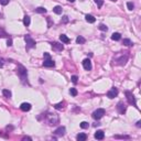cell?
Instances as JSON below:
<instances>
[{
    "label": "cell",
    "instance_id": "6da1fadb",
    "mask_svg": "<svg viewBox=\"0 0 141 141\" xmlns=\"http://www.w3.org/2000/svg\"><path fill=\"white\" fill-rule=\"evenodd\" d=\"M46 121L49 122L50 126H55V125H57L58 121H60L58 115L57 114H54V112H47L46 114Z\"/></svg>",
    "mask_w": 141,
    "mask_h": 141
},
{
    "label": "cell",
    "instance_id": "7a4b0ae2",
    "mask_svg": "<svg viewBox=\"0 0 141 141\" xmlns=\"http://www.w3.org/2000/svg\"><path fill=\"white\" fill-rule=\"evenodd\" d=\"M17 73H18V75L20 76V78L23 83H25V80L28 78V72H27V69L23 65H18L17 67Z\"/></svg>",
    "mask_w": 141,
    "mask_h": 141
},
{
    "label": "cell",
    "instance_id": "3957f363",
    "mask_svg": "<svg viewBox=\"0 0 141 141\" xmlns=\"http://www.w3.org/2000/svg\"><path fill=\"white\" fill-rule=\"evenodd\" d=\"M55 65L54 61L51 58L49 53H44V62H43V66L45 67H53Z\"/></svg>",
    "mask_w": 141,
    "mask_h": 141
},
{
    "label": "cell",
    "instance_id": "277c9868",
    "mask_svg": "<svg viewBox=\"0 0 141 141\" xmlns=\"http://www.w3.org/2000/svg\"><path fill=\"white\" fill-rule=\"evenodd\" d=\"M125 94H126V97H127V100H128V103L130 104V105H133L134 107H137V100H136V97H134V95L131 93V91H125Z\"/></svg>",
    "mask_w": 141,
    "mask_h": 141
},
{
    "label": "cell",
    "instance_id": "5b68a950",
    "mask_svg": "<svg viewBox=\"0 0 141 141\" xmlns=\"http://www.w3.org/2000/svg\"><path fill=\"white\" fill-rule=\"evenodd\" d=\"M104 115H105V109L99 108V109H97V110H95V111L93 112V118L96 119V120H99L104 117Z\"/></svg>",
    "mask_w": 141,
    "mask_h": 141
},
{
    "label": "cell",
    "instance_id": "8992f818",
    "mask_svg": "<svg viewBox=\"0 0 141 141\" xmlns=\"http://www.w3.org/2000/svg\"><path fill=\"white\" fill-rule=\"evenodd\" d=\"M24 41H25V43H27V47L28 49H32V47H35V41L33 40L32 38L30 35H27L24 36Z\"/></svg>",
    "mask_w": 141,
    "mask_h": 141
},
{
    "label": "cell",
    "instance_id": "52a82bcc",
    "mask_svg": "<svg viewBox=\"0 0 141 141\" xmlns=\"http://www.w3.org/2000/svg\"><path fill=\"white\" fill-rule=\"evenodd\" d=\"M127 61H128V55H121V56L116 57L114 60V62L116 64H118V65H125L127 63Z\"/></svg>",
    "mask_w": 141,
    "mask_h": 141
},
{
    "label": "cell",
    "instance_id": "ba28073f",
    "mask_svg": "<svg viewBox=\"0 0 141 141\" xmlns=\"http://www.w3.org/2000/svg\"><path fill=\"white\" fill-rule=\"evenodd\" d=\"M118 95V89H117L116 87H112L110 91H107V97L110 98V99H112V98H115Z\"/></svg>",
    "mask_w": 141,
    "mask_h": 141
},
{
    "label": "cell",
    "instance_id": "9c48e42d",
    "mask_svg": "<svg viewBox=\"0 0 141 141\" xmlns=\"http://www.w3.org/2000/svg\"><path fill=\"white\" fill-rule=\"evenodd\" d=\"M52 44V49L55 51H57V52H62V51L64 50V46H63V44L61 43H57V42H53Z\"/></svg>",
    "mask_w": 141,
    "mask_h": 141
},
{
    "label": "cell",
    "instance_id": "30bf717a",
    "mask_svg": "<svg viewBox=\"0 0 141 141\" xmlns=\"http://www.w3.org/2000/svg\"><path fill=\"white\" fill-rule=\"evenodd\" d=\"M65 132H66L65 127H58L57 129L54 131V133L56 134V136H58V137H63V136L65 134Z\"/></svg>",
    "mask_w": 141,
    "mask_h": 141
},
{
    "label": "cell",
    "instance_id": "8fae6325",
    "mask_svg": "<svg viewBox=\"0 0 141 141\" xmlns=\"http://www.w3.org/2000/svg\"><path fill=\"white\" fill-rule=\"evenodd\" d=\"M83 66L84 69H86V71H91V62L89 58H85L83 61Z\"/></svg>",
    "mask_w": 141,
    "mask_h": 141
},
{
    "label": "cell",
    "instance_id": "7c38bea8",
    "mask_svg": "<svg viewBox=\"0 0 141 141\" xmlns=\"http://www.w3.org/2000/svg\"><path fill=\"white\" fill-rule=\"evenodd\" d=\"M117 109H118V111H119V114L123 115V114L126 112V110H127V107H126V105H125V104H122V103H118Z\"/></svg>",
    "mask_w": 141,
    "mask_h": 141
},
{
    "label": "cell",
    "instance_id": "4fadbf2b",
    "mask_svg": "<svg viewBox=\"0 0 141 141\" xmlns=\"http://www.w3.org/2000/svg\"><path fill=\"white\" fill-rule=\"evenodd\" d=\"M95 138H96L97 140H103V139L105 138V132L103 130H97L95 132Z\"/></svg>",
    "mask_w": 141,
    "mask_h": 141
},
{
    "label": "cell",
    "instance_id": "5bb4252c",
    "mask_svg": "<svg viewBox=\"0 0 141 141\" xmlns=\"http://www.w3.org/2000/svg\"><path fill=\"white\" fill-rule=\"evenodd\" d=\"M20 109H21L22 111H29L30 109H31V105H30L29 103H22L21 106H20Z\"/></svg>",
    "mask_w": 141,
    "mask_h": 141
},
{
    "label": "cell",
    "instance_id": "9a60e30c",
    "mask_svg": "<svg viewBox=\"0 0 141 141\" xmlns=\"http://www.w3.org/2000/svg\"><path fill=\"white\" fill-rule=\"evenodd\" d=\"M85 19H86V21L88 22V23H94L95 21H96V19L93 17L91 15H86V17H85Z\"/></svg>",
    "mask_w": 141,
    "mask_h": 141
},
{
    "label": "cell",
    "instance_id": "2e32d148",
    "mask_svg": "<svg viewBox=\"0 0 141 141\" xmlns=\"http://www.w3.org/2000/svg\"><path fill=\"white\" fill-rule=\"evenodd\" d=\"M60 40H61L63 43H69V41H71L65 34H61V35H60Z\"/></svg>",
    "mask_w": 141,
    "mask_h": 141
},
{
    "label": "cell",
    "instance_id": "e0dca14e",
    "mask_svg": "<svg viewBox=\"0 0 141 141\" xmlns=\"http://www.w3.org/2000/svg\"><path fill=\"white\" fill-rule=\"evenodd\" d=\"M76 139L78 141H85L87 139V136L85 133H78L77 134V137H76Z\"/></svg>",
    "mask_w": 141,
    "mask_h": 141
},
{
    "label": "cell",
    "instance_id": "ac0fdd59",
    "mask_svg": "<svg viewBox=\"0 0 141 141\" xmlns=\"http://www.w3.org/2000/svg\"><path fill=\"white\" fill-rule=\"evenodd\" d=\"M30 23H31V19H30L29 15H25L24 18H23V24L25 25V27H29Z\"/></svg>",
    "mask_w": 141,
    "mask_h": 141
},
{
    "label": "cell",
    "instance_id": "d6986e66",
    "mask_svg": "<svg viewBox=\"0 0 141 141\" xmlns=\"http://www.w3.org/2000/svg\"><path fill=\"white\" fill-rule=\"evenodd\" d=\"M62 10H63V9H62L61 6H55V7L53 8V12H54V13H56V15H61Z\"/></svg>",
    "mask_w": 141,
    "mask_h": 141
},
{
    "label": "cell",
    "instance_id": "ffe728a7",
    "mask_svg": "<svg viewBox=\"0 0 141 141\" xmlns=\"http://www.w3.org/2000/svg\"><path fill=\"white\" fill-rule=\"evenodd\" d=\"M111 39L114 41H119L120 39H121V34H120V33H114V34H112L111 35Z\"/></svg>",
    "mask_w": 141,
    "mask_h": 141
},
{
    "label": "cell",
    "instance_id": "44dd1931",
    "mask_svg": "<svg viewBox=\"0 0 141 141\" xmlns=\"http://www.w3.org/2000/svg\"><path fill=\"white\" fill-rule=\"evenodd\" d=\"M76 42H77L78 44H84L85 42H86V39L80 35V36H77V39H76Z\"/></svg>",
    "mask_w": 141,
    "mask_h": 141
},
{
    "label": "cell",
    "instance_id": "7402d4cb",
    "mask_svg": "<svg viewBox=\"0 0 141 141\" xmlns=\"http://www.w3.org/2000/svg\"><path fill=\"white\" fill-rule=\"evenodd\" d=\"M54 108L57 109V110H61V109H64V103L62 101V103H58L56 105H54Z\"/></svg>",
    "mask_w": 141,
    "mask_h": 141
},
{
    "label": "cell",
    "instance_id": "603a6c76",
    "mask_svg": "<svg viewBox=\"0 0 141 141\" xmlns=\"http://www.w3.org/2000/svg\"><path fill=\"white\" fill-rule=\"evenodd\" d=\"M2 94H4V97H7V98L11 97V91H9V89H4V91H2Z\"/></svg>",
    "mask_w": 141,
    "mask_h": 141
},
{
    "label": "cell",
    "instance_id": "cb8c5ba5",
    "mask_svg": "<svg viewBox=\"0 0 141 141\" xmlns=\"http://www.w3.org/2000/svg\"><path fill=\"white\" fill-rule=\"evenodd\" d=\"M35 12H38V13H45V12H46V9L43 7H39L35 9Z\"/></svg>",
    "mask_w": 141,
    "mask_h": 141
},
{
    "label": "cell",
    "instance_id": "d4e9b609",
    "mask_svg": "<svg viewBox=\"0 0 141 141\" xmlns=\"http://www.w3.org/2000/svg\"><path fill=\"white\" fill-rule=\"evenodd\" d=\"M94 1H95V4H97L98 8H101L103 4H104V0H94Z\"/></svg>",
    "mask_w": 141,
    "mask_h": 141
},
{
    "label": "cell",
    "instance_id": "484cf974",
    "mask_svg": "<svg viewBox=\"0 0 141 141\" xmlns=\"http://www.w3.org/2000/svg\"><path fill=\"white\" fill-rule=\"evenodd\" d=\"M122 43L125 44L126 46H130L131 44H132V42H131L129 39H123V42H122Z\"/></svg>",
    "mask_w": 141,
    "mask_h": 141
},
{
    "label": "cell",
    "instance_id": "4316f807",
    "mask_svg": "<svg viewBox=\"0 0 141 141\" xmlns=\"http://www.w3.org/2000/svg\"><path fill=\"white\" fill-rule=\"evenodd\" d=\"M127 7H128V10L132 11L134 9V4L132 2H127Z\"/></svg>",
    "mask_w": 141,
    "mask_h": 141
},
{
    "label": "cell",
    "instance_id": "83f0119b",
    "mask_svg": "<svg viewBox=\"0 0 141 141\" xmlns=\"http://www.w3.org/2000/svg\"><path fill=\"white\" fill-rule=\"evenodd\" d=\"M80 128H82V129H86V128H88V126H89V125H88V122H86V121H83V122H80Z\"/></svg>",
    "mask_w": 141,
    "mask_h": 141
},
{
    "label": "cell",
    "instance_id": "f1b7e54d",
    "mask_svg": "<svg viewBox=\"0 0 141 141\" xmlns=\"http://www.w3.org/2000/svg\"><path fill=\"white\" fill-rule=\"evenodd\" d=\"M69 94L75 97V96H77V91H76L75 88H71V89H69Z\"/></svg>",
    "mask_w": 141,
    "mask_h": 141
},
{
    "label": "cell",
    "instance_id": "f546056e",
    "mask_svg": "<svg viewBox=\"0 0 141 141\" xmlns=\"http://www.w3.org/2000/svg\"><path fill=\"white\" fill-rule=\"evenodd\" d=\"M98 28H99V30H101V31H107V30H108L107 25L103 24V23H101V24H99V27H98Z\"/></svg>",
    "mask_w": 141,
    "mask_h": 141
},
{
    "label": "cell",
    "instance_id": "4dcf8cb0",
    "mask_svg": "<svg viewBox=\"0 0 141 141\" xmlns=\"http://www.w3.org/2000/svg\"><path fill=\"white\" fill-rule=\"evenodd\" d=\"M61 22L62 23H67V22H69V17H67V15H64L63 19L61 20Z\"/></svg>",
    "mask_w": 141,
    "mask_h": 141
},
{
    "label": "cell",
    "instance_id": "1f68e13d",
    "mask_svg": "<svg viewBox=\"0 0 141 141\" xmlns=\"http://www.w3.org/2000/svg\"><path fill=\"white\" fill-rule=\"evenodd\" d=\"M116 139H129V136H115Z\"/></svg>",
    "mask_w": 141,
    "mask_h": 141
},
{
    "label": "cell",
    "instance_id": "d6a6232c",
    "mask_svg": "<svg viewBox=\"0 0 141 141\" xmlns=\"http://www.w3.org/2000/svg\"><path fill=\"white\" fill-rule=\"evenodd\" d=\"M77 80H78V77H77L76 75H73V76H72V82H73L74 84L77 83Z\"/></svg>",
    "mask_w": 141,
    "mask_h": 141
},
{
    "label": "cell",
    "instance_id": "836d02e7",
    "mask_svg": "<svg viewBox=\"0 0 141 141\" xmlns=\"http://www.w3.org/2000/svg\"><path fill=\"white\" fill-rule=\"evenodd\" d=\"M0 4H2V6H7L9 4V0H0Z\"/></svg>",
    "mask_w": 141,
    "mask_h": 141
},
{
    "label": "cell",
    "instance_id": "e575fe53",
    "mask_svg": "<svg viewBox=\"0 0 141 141\" xmlns=\"http://www.w3.org/2000/svg\"><path fill=\"white\" fill-rule=\"evenodd\" d=\"M7 45H8V46H11V45H12V40H11V39H8Z\"/></svg>",
    "mask_w": 141,
    "mask_h": 141
},
{
    "label": "cell",
    "instance_id": "d590c367",
    "mask_svg": "<svg viewBox=\"0 0 141 141\" xmlns=\"http://www.w3.org/2000/svg\"><path fill=\"white\" fill-rule=\"evenodd\" d=\"M22 140H32V138H30V137H23V138H22Z\"/></svg>",
    "mask_w": 141,
    "mask_h": 141
},
{
    "label": "cell",
    "instance_id": "8d00e7d4",
    "mask_svg": "<svg viewBox=\"0 0 141 141\" xmlns=\"http://www.w3.org/2000/svg\"><path fill=\"white\" fill-rule=\"evenodd\" d=\"M47 21H49V28H51V25H52V22H51V19H50V17L47 18Z\"/></svg>",
    "mask_w": 141,
    "mask_h": 141
},
{
    "label": "cell",
    "instance_id": "74e56055",
    "mask_svg": "<svg viewBox=\"0 0 141 141\" xmlns=\"http://www.w3.org/2000/svg\"><path fill=\"white\" fill-rule=\"evenodd\" d=\"M2 65H4V62H2V60H0V67H2Z\"/></svg>",
    "mask_w": 141,
    "mask_h": 141
},
{
    "label": "cell",
    "instance_id": "f35d334b",
    "mask_svg": "<svg viewBox=\"0 0 141 141\" xmlns=\"http://www.w3.org/2000/svg\"><path fill=\"white\" fill-rule=\"evenodd\" d=\"M141 126V121H137V127H140Z\"/></svg>",
    "mask_w": 141,
    "mask_h": 141
},
{
    "label": "cell",
    "instance_id": "ab89813d",
    "mask_svg": "<svg viewBox=\"0 0 141 141\" xmlns=\"http://www.w3.org/2000/svg\"><path fill=\"white\" fill-rule=\"evenodd\" d=\"M67 1H69V2H74L75 0H67Z\"/></svg>",
    "mask_w": 141,
    "mask_h": 141
}]
</instances>
